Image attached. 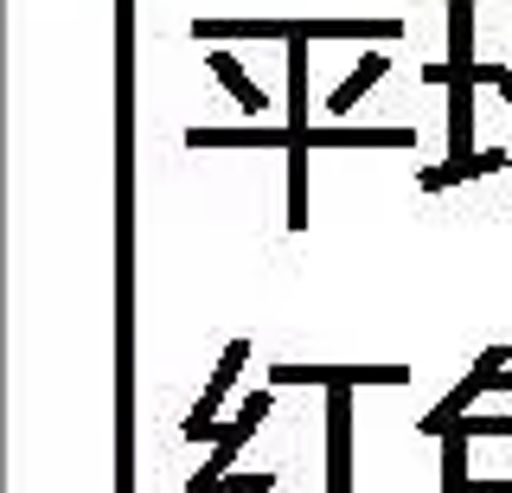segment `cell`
<instances>
[{
  "label": "cell",
  "instance_id": "obj_1",
  "mask_svg": "<svg viewBox=\"0 0 512 493\" xmlns=\"http://www.w3.org/2000/svg\"><path fill=\"white\" fill-rule=\"evenodd\" d=\"M500 372H506V346H487V353L474 359V372L461 378V385H455V391H448L442 404H436V410L423 417V436H448V429H455V423H461V417L474 410V397L500 391Z\"/></svg>",
  "mask_w": 512,
  "mask_h": 493
},
{
  "label": "cell",
  "instance_id": "obj_2",
  "mask_svg": "<svg viewBox=\"0 0 512 493\" xmlns=\"http://www.w3.org/2000/svg\"><path fill=\"white\" fill-rule=\"evenodd\" d=\"M269 385H410V365H269Z\"/></svg>",
  "mask_w": 512,
  "mask_h": 493
},
{
  "label": "cell",
  "instance_id": "obj_3",
  "mask_svg": "<svg viewBox=\"0 0 512 493\" xmlns=\"http://www.w3.org/2000/svg\"><path fill=\"white\" fill-rule=\"evenodd\" d=\"M244 359H250V340H231V346H224V353H218V372H212V385H205V397H199V404H192V417H186V429H180L186 442H205V436H212V429H218V404H224V397H231L237 372H244Z\"/></svg>",
  "mask_w": 512,
  "mask_h": 493
},
{
  "label": "cell",
  "instance_id": "obj_4",
  "mask_svg": "<svg viewBox=\"0 0 512 493\" xmlns=\"http://www.w3.org/2000/svg\"><path fill=\"white\" fill-rule=\"evenodd\" d=\"M327 493H352V385L327 391Z\"/></svg>",
  "mask_w": 512,
  "mask_h": 493
},
{
  "label": "cell",
  "instance_id": "obj_5",
  "mask_svg": "<svg viewBox=\"0 0 512 493\" xmlns=\"http://www.w3.org/2000/svg\"><path fill=\"white\" fill-rule=\"evenodd\" d=\"M506 167H512V154H500V148L448 154V161H436V167L416 173V186H423V193H448V186H461V180H487V173H506Z\"/></svg>",
  "mask_w": 512,
  "mask_h": 493
},
{
  "label": "cell",
  "instance_id": "obj_6",
  "mask_svg": "<svg viewBox=\"0 0 512 493\" xmlns=\"http://www.w3.org/2000/svg\"><path fill=\"white\" fill-rule=\"evenodd\" d=\"M301 20H192L186 33L199 45H237V39H295Z\"/></svg>",
  "mask_w": 512,
  "mask_h": 493
},
{
  "label": "cell",
  "instance_id": "obj_7",
  "mask_svg": "<svg viewBox=\"0 0 512 493\" xmlns=\"http://www.w3.org/2000/svg\"><path fill=\"white\" fill-rule=\"evenodd\" d=\"M416 129H308L288 148H410Z\"/></svg>",
  "mask_w": 512,
  "mask_h": 493
},
{
  "label": "cell",
  "instance_id": "obj_8",
  "mask_svg": "<svg viewBox=\"0 0 512 493\" xmlns=\"http://www.w3.org/2000/svg\"><path fill=\"white\" fill-rule=\"evenodd\" d=\"M295 129H186V148H288Z\"/></svg>",
  "mask_w": 512,
  "mask_h": 493
},
{
  "label": "cell",
  "instance_id": "obj_9",
  "mask_svg": "<svg viewBox=\"0 0 512 493\" xmlns=\"http://www.w3.org/2000/svg\"><path fill=\"white\" fill-rule=\"evenodd\" d=\"M212 77H218V84H224L237 103L250 109V116H263V109H269V97L256 90V77H244V65H237V52H231V45H212Z\"/></svg>",
  "mask_w": 512,
  "mask_h": 493
},
{
  "label": "cell",
  "instance_id": "obj_10",
  "mask_svg": "<svg viewBox=\"0 0 512 493\" xmlns=\"http://www.w3.org/2000/svg\"><path fill=\"white\" fill-rule=\"evenodd\" d=\"M468 429H448V436H442V493H474V474H468Z\"/></svg>",
  "mask_w": 512,
  "mask_h": 493
},
{
  "label": "cell",
  "instance_id": "obj_11",
  "mask_svg": "<svg viewBox=\"0 0 512 493\" xmlns=\"http://www.w3.org/2000/svg\"><path fill=\"white\" fill-rule=\"evenodd\" d=\"M378 77H384V45H378V52H365V58H359V71H352L346 84H340V90H333V97H327V109H333V116H346V109L359 103L365 90L378 84Z\"/></svg>",
  "mask_w": 512,
  "mask_h": 493
},
{
  "label": "cell",
  "instance_id": "obj_12",
  "mask_svg": "<svg viewBox=\"0 0 512 493\" xmlns=\"http://www.w3.org/2000/svg\"><path fill=\"white\" fill-rule=\"evenodd\" d=\"M269 487H276V474H269V468H237V474H224V481H212V487H192V493H269Z\"/></svg>",
  "mask_w": 512,
  "mask_h": 493
},
{
  "label": "cell",
  "instance_id": "obj_13",
  "mask_svg": "<svg viewBox=\"0 0 512 493\" xmlns=\"http://www.w3.org/2000/svg\"><path fill=\"white\" fill-rule=\"evenodd\" d=\"M500 97H506V103H512V65H506V77H500Z\"/></svg>",
  "mask_w": 512,
  "mask_h": 493
},
{
  "label": "cell",
  "instance_id": "obj_14",
  "mask_svg": "<svg viewBox=\"0 0 512 493\" xmlns=\"http://www.w3.org/2000/svg\"><path fill=\"white\" fill-rule=\"evenodd\" d=\"M500 391H512V365H506V372H500Z\"/></svg>",
  "mask_w": 512,
  "mask_h": 493
},
{
  "label": "cell",
  "instance_id": "obj_15",
  "mask_svg": "<svg viewBox=\"0 0 512 493\" xmlns=\"http://www.w3.org/2000/svg\"><path fill=\"white\" fill-rule=\"evenodd\" d=\"M506 173H512V167H506Z\"/></svg>",
  "mask_w": 512,
  "mask_h": 493
}]
</instances>
